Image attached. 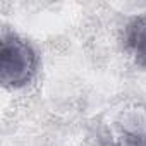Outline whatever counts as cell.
Masks as SVG:
<instances>
[{"instance_id":"obj_1","label":"cell","mask_w":146,"mask_h":146,"mask_svg":"<svg viewBox=\"0 0 146 146\" xmlns=\"http://www.w3.org/2000/svg\"><path fill=\"white\" fill-rule=\"evenodd\" d=\"M38 57L33 46L17 38H4L0 48V81L5 88L26 86L36 72Z\"/></svg>"},{"instance_id":"obj_2","label":"cell","mask_w":146,"mask_h":146,"mask_svg":"<svg viewBox=\"0 0 146 146\" xmlns=\"http://www.w3.org/2000/svg\"><path fill=\"white\" fill-rule=\"evenodd\" d=\"M124 41L136 64L146 69V14H137L127 21Z\"/></svg>"},{"instance_id":"obj_3","label":"cell","mask_w":146,"mask_h":146,"mask_svg":"<svg viewBox=\"0 0 146 146\" xmlns=\"http://www.w3.org/2000/svg\"><path fill=\"white\" fill-rule=\"evenodd\" d=\"M122 144L124 146H146V132H124Z\"/></svg>"}]
</instances>
